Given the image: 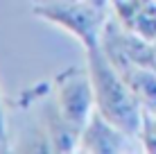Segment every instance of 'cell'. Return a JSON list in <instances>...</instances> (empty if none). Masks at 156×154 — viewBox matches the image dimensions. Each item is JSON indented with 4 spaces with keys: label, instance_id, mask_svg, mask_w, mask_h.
<instances>
[{
    "label": "cell",
    "instance_id": "30bf717a",
    "mask_svg": "<svg viewBox=\"0 0 156 154\" xmlns=\"http://www.w3.org/2000/svg\"><path fill=\"white\" fill-rule=\"evenodd\" d=\"M88 2H93L95 7H100V9H104L106 7V2H109V0H88Z\"/></svg>",
    "mask_w": 156,
    "mask_h": 154
},
{
    "label": "cell",
    "instance_id": "8992f818",
    "mask_svg": "<svg viewBox=\"0 0 156 154\" xmlns=\"http://www.w3.org/2000/svg\"><path fill=\"white\" fill-rule=\"evenodd\" d=\"M43 118H45V134L50 141V152H57V154L79 152V131L61 116L57 100L48 102Z\"/></svg>",
    "mask_w": 156,
    "mask_h": 154
},
{
    "label": "cell",
    "instance_id": "ba28073f",
    "mask_svg": "<svg viewBox=\"0 0 156 154\" xmlns=\"http://www.w3.org/2000/svg\"><path fill=\"white\" fill-rule=\"evenodd\" d=\"M138 138H140L145 152L156 154V113L145 111V116H143V129H140V134H138Z\"/></svg>",
    "mask_w": 156,
    "mask_h": 154
},
{
    "label": "cell",
    "instance_id": "6da1fadb",
    "mask_svg": "<svg viewBox=\"0 0 156 154\" xmlns=\"http://www.w3.org/2000/svg\"><path fill=\"white\" fill-rule=\"evenodd\" d=\"M86 68L95 91V109L115 127H120L127 136L138 138L145 109L127 86L122 75L113 68V63L106 59L100 43L86 48Z\"/></svg>",
    "mask_w": 156,
    "mask_h": 154
},
{
    "label": "cell",
    "instance_id": "7a4b0ae2",
    "mask_svg": "<svg viewBox=\"0 0 156 154\" xmlns=\"http://www.w3.org/2000/svg\"><path fill=\"white\" fill-rule=\"evenodd\" d=\"M34 16L57 25L73 34L84 48H93L100 43L102 27L106 23L104 9L95 7L93 2L84 0H41L32 7Z\"/></svg>",
    "mask_w": 156,
    "mask_h": 154
},
{
    "label": "cell",
    "instance_id": "52a82bcc",
    "mask_svg": "<svg viewBox=\"0 0 156 154\" xmlns=\"http://www.w3.org/2000/svg\"><path fill=\"white\" fill-rule=\"evenodd\" d=\"M131 93L138 98L145 111L156 113V70L147 66H138V63H129V66L118 70Z\"/></svg>",
    "mask_w": 156,
    "mask_h": 154
},
{
    "label": "cell",
    "instance_id": "9c48e42d",
    "mask_svg": "<svg viewBox=\"0 0 156 154\" xmlns=\"http://www.w3.org/2000/svg\"><path fill=\"white\" fill-rule=\"evenodd\" d=\"M9 150V134H7V116H5L2 98H0V154Z\"/></svg>",
    "mask_w": 156,
    "mask_h": 154
},
{
    "label": "cell",
    "instance_id": "3957f363",
    "mask_svg": "<svg viewBox=\"0 0 156 154\" xmlns=\"http://www.w3.org/2000/svg\"><path fill=\"white\" fill-rule=\"evenodd\" d=\"M55 100L61 116L82 134L95 111V91L88 68L70 66L55 77Z\"/></svg>",
    "mask_w": 156,
    "mask_h": 154
},
{
    "label": "cell",
    "instance_id": "277c9868",
    "mask_svg": "<svg viewBox=\"0 0 156 154\" xmlns=\"http://www.w3.org/2000/svg\"><path fill=\"white\" fill-rule=\"evenodd\" d=\"M133 141L120 127L106 120L98 109L93 111L90 120L79 134V152L86 154H118L127 150V143Z\"/></svg>",
    "mask_w": 156,
    "mask_h": 154
},
{
    "label": "cell",
    "instance_id": "8fae6325",
    "mask_svg": "<svg viewBox=\"0 0 156 154\" xmlns=\"http://www.w3.org/2000/svg\"><path fill=\"white\" fill-rule=\"evenodd\" d=\"M152 43H154V59H156V39L152 41Z\"/></svg>",
    "mask_w": 156,
    "mask_h": 154
},
{
    "label": "cell",
    "instance_id": "5b68a950",
    "mask_svg": "<svg viewBox=\"0 0 156 154\" xmlns=\"http://www.w3.org/2000/svg\"><path fill=\"white\" fill-rule=\"evenodd\" d=\"M122 27L147 41L156 39V0H109Z\"/></svg>",
    "mask_w": 156,
    "mask_h": 154
}]
</instances>
